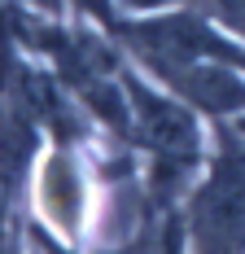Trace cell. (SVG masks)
I'll return each mask as SVG.
<instances>
[{
	"label": "cell",
	"mask_w": 245,
	"mask_h": 254,
	"mask_svg": "<svg viewBox=\"0 0 245 254\" xmlns=\"http://www.w3.org/2000/svg\"><path fill=\"white\" fill-rule=\"evenodd\" d=\"M127 101H131V140H140L149 149V189L153 202L171 206L180 189H188L197 180L201 162V127L197 110L180 101L171 88H153L140 70H119Z\"/></svg>",
	"instance_id": "6da1fadb"
},
{
	"label": "cell",
	"mask_w": 245,
	"mask_h": 254,
	"mask_svg": "<svg viewBox=\"0 0 245 254\" xmlns=\"http://www.w3.org/2000/svg\"><path fill=\"white\" fill-rule=\"evenodd\" d=\"M188 250L193 254H245V131H228L215 162L188 197Z\"/></svg>",
	"instance_id": "7a4b0ae2"
},
{
	"label": "cell",
	"mask_w": 245,
	"mask_h": 254,
	"mask_svg": "<svg viewBox=\"0 0 245 254\" xmlns=\"http://www.w3.org/2000/svg\"><path fill=\"white\" fill-rule=\"evenodd\" d=\"M119 35L145 62L149 75L162 66H184V62H228V66L245 70V49L232 35H223L219 26L206 22V13L136 18V22H119Z\"/></svg>",
	"instance_id": "3957f363"
},
{
	"label": "cell",
	"mask_w": 245,
	"mask_h": 254,
	"mask_svg": "<svg viewBox=\"0 0 245 254\" xmlns=\"http://www.w3.org/2000/svg\"><path fill=\"white\" fill-rule=\"evenodd\" d=\"M35 202L40 215L61 241H83L88 219H92V189H88V167L74 153L70 140H57L40 167H35Z\"/></svg>",
	"instance_id": "277c9868"
},
{
	"label": "cell",
	"mask_w": 245,
	"mask_h": 254,
	"mask_svg": "<svg viewBox=\"0 0 245 254\" xmlns=\"http://www.w3.org/2000/svg\"><path fill=\"white\" fill-rule=\"evenodd\" d=\"M162 88H171L180 101L210 119H245V70L228 62H184L153 70Z\"/></svg>",
	"instance_id": "5b68a950"
},
{
	"label": "cell",
	"mask_w": 245,
	"mask_h": 254,
	"mask_svg": "<svg viewBox=\"0 0 245 254\" xmlns=\"http://www.w3.org/2000/svg\"><path fill=\"white\" fill-rule=\"evenodd\" d=\"M201 9H206L210 18H219L232 35L245 40V0H201Z\"/></svg>",
	"instance_id": "8992f818"
},
{
	"label": "cell",
	"mask_w": 245,
	"mask_h": 254,
	"mask_svg": "<svg viewBox=\"0 0 245 254\" xmlns=\"http://www.w3.org/2000/svg\"><path fill=\"white\" fill-rule=\"evenodd\" d=\"M74 4H79V13L97 18L101 26H114V9H110V0H74Z\"/></svg>",
	"instance_id": "52a82bcc"
},
{
	"label": "cell",
	"mask_w": 245,
	"mask_h": 254,
	"mask_svg": "<svg viewBox=\"0 0 245 254\" xmlns=\"http://www.w3.org/2000/svg\"><path fill=\"white\" fill-rule=\"evenodd\" d=\"M127 9H136V13H153V9H162V4H175V0H122Z\"/></svg>",
	"instance_id": "ba28073f"
},
{
	"label": "cell",
	"mask_w": 245,
	"mask_h": 254,
	"mask_svg": "<svg viewBox=\"0 0 245 254\" xmlns=\"http://www.w3.org/2000/svg\"><path fill=\"white\" fill-rule=\"evenodd\" d=\"M31 254H57L49 246V237H44V232H31Z\"/></svg>",
	"instance_id": "9c48e42d"
},
{
	"label": "cell",
	"mask_w": 245,
	"mask_h": 254,
	"mask_svg": "<svg viewBox=\"0 0 245 254\" xmlns=\"http://www.w3.org/2000/svg\"><path fill=\"white\" fill-rule=\"evenodd\" d=\"M31 4H35V9H44V13H57V9H61V0H31Z\"/></svg>",
	"instance_id": "30bf717a"
},
{
	"label": "cell",
	"mask_w": 245,
	"mask_h": 254,
	"mask_svg": "<svg viewBox=\"0 0 245 254\" xmlns=\"http://www.w3.org/2000/svg\"><path fill=\"white\" fill-rule=\"evenodd\" d=\"M241 131H245V119H241Z\"/></svg>",
	"instance_id": "8fae6325"
}]
</instances>
